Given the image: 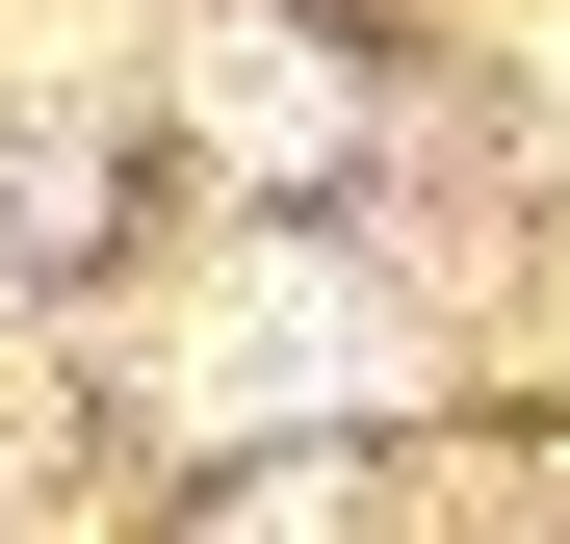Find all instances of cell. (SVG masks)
Returning <instances> with one entry per match:
<instances>
[{
	"mask_svg": "<svg viewBox=\"0 0 570 544\" xmlns=\"http://www.w3.org/2000/svg\"><path fill=\"white\" fill-rule=\"evenodd\" d=\"M363 363H390L363 311H312V286H259V311L208 337V389H234V415H285V389H363Z\"/></svg>",
	"mask_w": 570,
	"mask_h": 544,
	"instance_id": "obj_1",
	"label": "cell"
}]
</instances>
